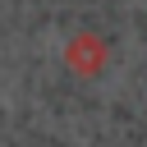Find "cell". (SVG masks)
<instances>
[{
	"mask_svg": "<svg viewBox=\"0 0 147 147\" xmlns=\"http://www.w3.org/2000/svg\"><path fill=\"white\" fill-rule=\"evenodd\" d=\"M106 60H110V41H106L101 32H74V37L64 41V64H69L78 78H96V74L106 69Z\"/></svg>",
	"mask_w": 147,
	"mask_h": 147,
	"instance_id": "cell-1",
	"label": "cell"
}]
</instances>
